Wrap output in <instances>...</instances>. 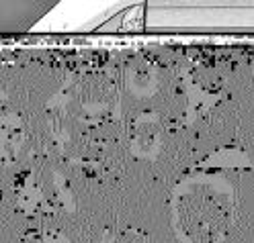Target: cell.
<instances>
[{
  "label": "cell",
  "mask_w": 254,
  "mask_h": 243,
  "mask_svg": "<svg viewBox=\"0 0 254 243\" xmlns=\"http://www.w3.org/2000/svg\"><path fill=\"white\" fill-rule=\"evenodd\" d=\"M230 213L226 202L207 186L189 192L179 202V223L187 237L195 243H211L228 225Z\"/></svg>",
  "instance_id": "1"
}]
</instances>
